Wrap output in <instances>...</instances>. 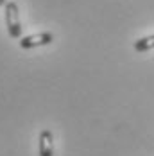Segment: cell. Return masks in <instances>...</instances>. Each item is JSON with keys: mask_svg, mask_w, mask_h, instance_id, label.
Here are the masks:
<instances>
[{"mask_svg": "<svg viewBox=\"0 0 154 156\" xmlns=\"http://www.w3.org/2000/svg\"><path fill=\"white\" fill-rule=\"evenodd\" d=\"M135 48L138 52H145V50H151L154 48V34L152 36H147V38H140L135 41Z\"/></svg>", "mask_w": 154, "mask_h": 156, "instance_id": "4", "label": "cell"}, {"mask_svg": "<svg viewBox=\"0 0 154 156\" xmlns=\"http://www.w3.org/2000/svg\"><path fill=\"white\" fill-rule=\"evenodd\" d=\"M38 153H40V156H54V135L50 129H43L40 133Z\"/></svg>", "mask_w": 154, "mask_h": 156, "instance_id": "3", "label": "cell"}, {"mask_svg": "<svg viewBox=\"0 0 154 156\" xmlns=\"http://www.w3.org/2000/svg\"><path fill=\"white\" fill-rule=\"evenodd\" d=\"M54 41L52 32H38V34H31L20 40V47L22 48H34V47H43Z\"/></svg>", "mask_w": 154, "mask_h": 156, "instance_id": "2", "label": "cell"}, {"mask_svg": "<svg viewBox=\"0 0 154 156\" xmlns=\"http://www.w3.org/2000/svg\"><path fill=\"white\" fill-rule=\"evenodd\" d=\"M5 4H7L5 0H0V5H5Z\"/></svg>", "mask_w": 154, "mask_h": 156, "instance_id": "5", "label": "cell"}, {"mask_svg": "<svg viewBox=\"0 0 154 156\" xmlns=\"http://www.w3.org/2000/svg\"><path fill=\"white\" fill-rule=\"evenodd\" d=\"M5 25L11 38H20L22 36V22H20V13L16 2H7L5 4Z\"/></svg>", "mask_w": 154, "mask_h": 156, "instance_id": "1", "label": "cell"}]
</instances>
